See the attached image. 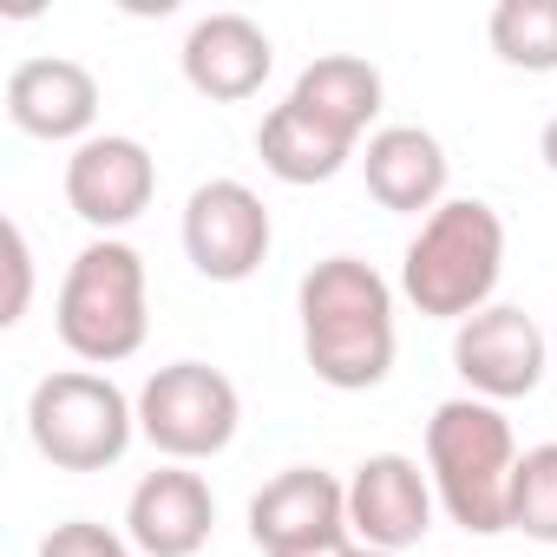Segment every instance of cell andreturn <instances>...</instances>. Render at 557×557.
Instances as JSON below:
<instances>
[{"label": "cell", "mask_w": 557, "mask_h": 557, "mask_svg": "<svg viewBox=\"0 0 557 557\" xmlns=\"http://www.w3.org/2000/svg\"><path fill=\"white\" fill-rule=\"evenodd\" d=\"M249 537L275 557V550H302L322 537H355L348 531V485L322 466H289L275 472L256 498H249Z\"/></svg>", "instance_id": "cell-11"}, {"label": "cell", "mask_w": 557, "mask_h": 557, "mask_svg": "<svg viewBox=\"0 0 557 557\" xmlns=\"http://www.w3.org/2000/svg\"><path fill=\"white\" fill-rule=\"evenodd\" d=\"M544 361H550V335H544L524 309H511V302L479 309V315L459 322V335H453V368H459V381L472 387V400H492V407L537 394Z\"/></svg>", "instance_id": "cell-8"}, {"label": "cell", "mask_w": 557, "mask_h": 557, "mask_svg": "<svg viewBox=\"0 0 557 557\" xmlns=\"http://www.w3.org/2000/svg\"><path fill=\"white\" fill-rule=\"evenodd\" d=\"M0 243H8V296H0V329H14L27 315V296H34V249H27V230L14 216L0 223Z\"/></svg>", "instance_id": "cell-21"}, {"label": "cell", "mask_w": 557, "mask_h": 557, "mask_svg": "<svg viewBox=\"0 0 557 557\" xmlns=\"http://www.w3.org/2000/svg\"><path fill=\"white\" fill-rule=\"evenodd\" d=\"M381 92H387V86H381V73H374L368 60H355V53H322V60L302 66L289 106H302L322 132H335L342 145L361 151V138H374L368 125L381 119Z\"/></svg>", "instance_id": "cell-16"}, {"label": "cell", "mask_w": 557, "mask_h": 557, "mask_svg": "<svg viewBox=\"0 0 557 557\" xmlns=\"http://www.w3.org/2000/svg\"><path fill=\"white\" fill-rule=\"evenodd\" d=\"M275 557H361L355 537H322V544H302V550H275Z\"/></svg>", "instance_id": "cell-22"}, {"label": "cell", "mask_w": 557, "mask_h": 557, "mask_svg": "<svg viewBox=\"0 0 557 557\" xmlns=\"http://www.w3.org/2000/svg\"><path fill=\"white\" fill-rule=\"evenodd\" d=\"M537 158H544V164H550V177H557V119L544 125V138H537Z\"/></svg>", "instance_id": "cell-23"}, {"label": "cell", "mask_w": 557, "mask_h": 557, "mask_svg": "<svg viewBox=\"0 0 557 557\" xmlns=\"http://www.w3.org/2000/svg\"><path fill=\"white\" fill-rule=\"evenodd\" d=\"M361 177H368V197L381 210H400V216H433L446 203V145L426 132V125H381L361 151Z\"/></svg>", "instance_id": "cell-15"}, {"label": "cell", "mask_w": 557, "mask_h": 557, "mask_svg": "<svg viewBox=\"0 0 557 557\" xmlns=\"http://www.w3.org/2000/svg\"><path fill=\"white\" fill-rule=\"evenodd\" d=\"M505 275V223L479 197H446L433 216H420L407 256H400V296L433 322H472L492 309V289Z\"/></svg>", "instance_id": "cell-3"}, {"label": "cell", "mask_w": 557, "mask_h": 557, "mask_svg": "<svg viewBox=\"0 0 557 557\" xmlns=\"http://www.w3.org/2000/svg\"><path fill=\"white\" fill-rule=\"evenodd\" d=\"M361 557H394V550H361Z\"/></svg>", "instance_id": "cell-24"}, {"label": "cell", "mask_w": 557, "mask_h": 557, "mask_svg": "<svg viewBox=\"0 0 557 557\" xmlns=\"http://www.w3.org/2000/svg\"><path fill=\"white\" fill-rule=\"evenodd\" d=\"M60 342L86 368H119L145 348L151 329V296H145V256L119 236H99L73 256L60 302H53Z\"/></svg>", "instance_id": "cell-4"}, {"label": "cell", "mask_w": 557, "mask_h": 557, "mask_svg": "<svg viewBox=\"0 0 557 557\" xmlns=\"http://www.w3.org/2000/svg\"><path fill=\"white\" fill-rule=\"evenodd\" d=\"M511 531H524L531 544H557V440L518 453V472H511Z\"/></svg>", "instance_id": "cell-19"}, {"label": "cell", "mask_w": 557, "mask_h": 557, "mask_svg": "<svg viewBox=\"0 0 557 557\" xmlns=\"http://www.w3.org/2000/svg\"><path fill=\"white\" fill-rule=\"evenodd\" d=\"M8 119L27 132V138H47V145H86L99 138L92 119H99V79L79 66V60H60V53H40V60H21L8 73Z\"/></svg>", "instance_id": "cell-12"}, {"label": "cell", "mask_w": 557, "mask_h": 557, "mask_svg": "<svg viewBox=\"0 0 557 557\" xmlns=\"http://www.w3.org/2000/svg\"><path fill=\"white\" fill-rule=\"evenodd\" d=\"M348 531L361 550H413L433 531V479L407 453H374L348 479Z\"/></svg>", "instance_id": "cell-10"}, {"label": "cell", "mask_w": 557, "mask_h": 557, "mask_svg": "<svg viewBox=\"0 0 557 557\" xmlns=\"http://www.w3.org/2000/svg\"><path fill=\"white\" fill-rule=\"evenodd\" d=\"M158 197V158L125 138V132H106V138H86L73 158H66V203L79 223H92L99 236L138 223Z\"/></svg>", "instance_id": "cell-9"}, {"label": "cell", "mask_w": 557, "mask_h": 557, "mask_svg": "<svg viewBox=\"0 0 557 557\" xmlns=\"http://www.w3.org/2000/svg\"><path fill=\"white\" fill-rule=\"evenodd\" d=\"M302 355L322 387L368 394L394 374V289L361 256H329L302 275Z\"/></svg>", "instance_id": "cell-1"}, {"label": "cell", "mask_w": 557, "mask_h": 557, "mask_svg": "<svg viewBox=\"0 0 557 557\" xmlns=\"http://www.w3.org/2000/svg\"><path fill=\"white\" fill-rule=\"evenodd\" d=\"M27 433H34L40 459H53L60 472H106L125 459V446L138 433V400H125L92 368H60L34 387Z\"/></svg>", "instance_id": "cell-5"}, {"label": "cell", "mask_w": 557, "mask_h": 557, "mask_svg": "<svg viewBox=\"0 0 557 557\" xmlns=\"http://www.w3.org/2000/svg\"><path fill=\"white\" fill-rule=\"evenodd\" d=\"M275 230H269V203L236 184V177H210L190 190L184 203V256L203 283H249L262 269Z\"/></svg>", "instance_id": "cell-7"}, {"label": "cell", "mask_w": 557, "mask_h": 557, "mask_svg": "<svg viewBox=\"0 0 557 557\" xmlns=\"http://www.w3.org/2000/svg\"><path fill=\"white\" fill-rule=\"evenodd\" d=\"M550 348H557V329H550Z\"/></svg>", "instance_id": "cell-25"}, {"label": "cell", "mask_w": 557, "mask_h": 557, "mask_svg": "<svg viewBox=\"0 0 557 557\" xmlns=\"http://www.w3.org/2000/svg\"><path fill=\"white\" fill-rule=\"evenodd\" d=\"M177 60H184L190 92H203L210 106H243V99L262 92V79L275 66V47H269V34L249 14H203L184 34Z\"/></svg>", "instance_id": "cell-14"}, {"label": "cell", "mask_w": 557, "mask_h": 557, "mask_svg": "<svg viewBox=\"0 0 557 557\" xmlns=\"http://www.w3.org/2000/svg\"><path fill=\"white\" fill-rule=\"evenodd\" d=\"M492 53L518 73H557V0H498L492 21Z\"/></svg>", "instance_id": "cell-18"}, {"label": "cell", "mask_w": 557, "mask_h": 557, "mask_svg": "<svg viewBox=\"0 0 557 557\" xmlns=\"http://www.w3.org/2000/svg\"><path fill=\"white\" fill-rule=\"evenodd\" d=\"M511 472H518V440L511 420L492 400H440L426 420V479L446 518L472 537L511 531Z\"/></svg>", "instance_id": "cell-2"}, {"label": "cell", "mask_w": 557, "mask_h": 557, "mask_svg": "<svg viewBox=\"0 0 557 557\" xmlns=\"http://www.w3.org/2000/svg\"><path fill=\"white\" fill-rule=\"evenodd\" d=\"M256 158H262L269 177H283V184H329V177H342V164L355 158V145H342L302 106L283 99V106L256 125Z\"/></svg>", "instance_id": "cell-17"}, {"label": "cell", "mask_w": 557, "mask_h": 557, "mask_svg": "<svg viewBox=\"0 0 557 557\" xmlns=\"http://www.w3.org/2000/svg\"><path fill=\"white\" fill-rule=\"evenodd\" d=\"M40 557H132V537L92 524V518H73V524H53Z\"/></svg>", "instance_id": "cell-20"}, {"label": "cell", "mask_w": 557, "mask_h": 557, "mask_svg": "<svg viewBox=\"0 0 557 557\" xmlns=\"http://www.w3.org/2000/svg\"><path fill=\"white\" fill-rule=\"evenodd\" d=\"M216 498L190 466H158L125 498V537L145 557H197L210 544Z\"/></svg>", "instance_id": "cell-13"}, {"label": "cell", "mask_w": 557, "mask_h": 557, "mask_svg": "<svg viewBox=\"0 0 557 557\" xmlns=\"http://www.w3.org/2000/svg\"><path fill=\"white\" fill-rule=\"evenodd\" d=\"M236 420H243V394L210 361H171L138 387V433L171 466L216 459L236 440Z\"/></svg>", "instance_id": "cell-6"}]
</instances>
